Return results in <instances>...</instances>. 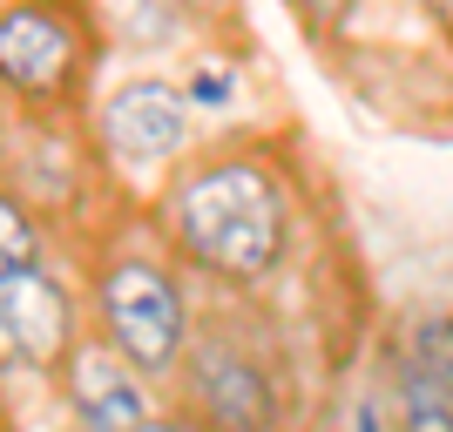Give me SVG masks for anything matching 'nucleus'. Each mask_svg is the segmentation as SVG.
<instances>
[{
  "label": "nucleus",
  "instance_id": "1",
  "mask_svg": "<svg viewBox=\"0 0 453 432\" xmlns=\"http://www.w3.org/2000/svg\"><path fill=\"white\" fill-rule=\"evenodd\" d=\"M163 224H170V244L189 263H203V270H217L230 284H257L284 257L291 209H284V183L265 155L224 149V155L189 163L170 183Z\"/></svg>",
  "mask_w": 453,
  "mask_h": 432
},
{
  "label": "nucleus",
  "instance_id": "2",
  "mask_svg": "<svg viewBox=\"0 0 453 432\" xmlns=\"http://www.w3.org/2000/svg\"><path fill=\"white\" fill-rule=\"evenodd\" d=\"M102 20L88 0H7L0 7V81L35 122H81L102 68Z\"/></svg>",
  "mask_w": 453,
  "mask_h": 432
},
{
  "label": "nucleus",
  "instance_id": "3",
  "mask_svg": "<svg viewBox=\"0 0 453 432\" xmlns=\"http://www.w3.org/2000/svg\"><path fill=\"white\" fill-rule=\"evenodd\" d=\"M95 311H102V338L129 358L142 378L170 372L183 358V291L170 284V270L156 257H115L95 277Z\"/></svg>",
  "mask_w": 453,
  "mask_h": 432
},
{
  "label": "nucleus",
  "instance_id": "4",
  "mask_svg": "<svg viewBox=\"0 0 453 432\" xmlns=\"http://www.w3.org/2000/svg\"><path fill=\"white\" fill-rule=\"evenodd\" d=\"M189 88L163 75H135L102 102V149L122 163V170H156L170 155L189 149Z\"/></svg>",
  "mask_w": 453,
  "mask_h": 432
},
{
  "label": "nucleus",
  "instance_id": "5",
  "mask_svg": "<svg viewBox=\"0 0 453 432\" xmlns=\"http://www.w3.org/2000/svg\"><path fill=\"white\" fill-rule=\"evenodd\" d=\"M0 324H7V352L27 358L35 372H55L75 358V331H68V298L48 270H0Z\"/></svg>",
  "mask_w": 453,
  "mask_h": 432
},
{
  "label": "nucleus",
  "instance_id": "6",
  "mask_svg": "<svg viewBox=\"0 0 453 432\" xmlns=\"http://www.w3.org/2000/svg\"><path fill=\"white\" fill-rule=\"evenodd\" d=\"M61 378H68V405L81 413L88 432H135L150 419V392L115 345H75Z\"/></svg>",
  "mask_w": 453,
  "mask_h": 432
},
{
  "label": "nucleus",
  "instance_id": "7",
  "mask_svg": "<svg viewBox=\"0 0 453 432\" xmlns=\"http://www.w3.org/2000/svg\"><path fill=\"white\" fill-rule=\"evenodd\" d=\"M189 385H196V405L217 432H271V385L257 378V365L244 352L196 345L189 352Z\"/></svg>",
  "mask_w": 453,
  "mask_h": 432
},
{
  "label": "nucleus",
  "instance_id": "8",
  "mask_svg": "<svg viewBox=\"0 0 453 432\" xmlns=\"http://www.w3.org/2000/svg\"><path fill=\"white\" fill-rule=\"evenodd\" d=\"M399 405H406V432H453V385L434 372H406L399 378Z\"/></svg>",
  "mask_w": 453,
  "mask_h": 432
},
{
  "label": "nucleus",
  "instance_id": "9",
  "mask_svg": "<svg viewBox=\"0 0 453 432\" xmlns=\"http://www.w3.org/2000/svg\"><path fill=\"white\" fill-rule=\"evenodd\" d=\"M0 270H35V216L14 189L0 203Z\"/></svg>",
  "mask_w": 453,
  "mask_h": 432
},
{
  "label": "nucleus",
  "instance_id": "10",
  "mask_svg": "<svg viewBox=\"0 0 453 432\" xmlns=\"http://www.w3.org/2000/svg\"><path fill=\"white\" fill-rule=\"evenodd\" d=\"M413 365L453 385V318H426V324L413 331Z\"/></svg>",
  "mask_w": 453,
  "mask_h": 432
},
{
  "label": "nucleus",
  "instance_id": "11",
  "mask_svg": "<svg viewBox=\"0 0 453 432\" xmlns=\"http://www.w3.org/2000/svg\"><path fill=\"white\" fill-rule=\"evenodd\" d=\"M230 95H237L230 68H217V61H196V68H189V102H196V109H230Z\"/></svg>",
  "mask_w": 453,
  "mask_h": 432
},
{
  "label": "nucleus",
  "instance_id": "12",
  "mask_svg": "<svg viewBox=\"0 0 453 432\" xmlns=\"http://www.w3.org/2000/svg\"><path fill=\"white\" fill-rule=\"evenodd\" d=\"M284 7H291V20L304 34H332V20L352 14V0H284Z\"/></svg>",
  "mask_w": 453,
  "mask_h": 432
},
{
  "label": "nucleus",
  "instance_id": "13",
  "mask_svg": "<svg viewBox=\"0 0 453 432\" xmlns=\"http://www.w3.org/2000/svg\"><path fill=\"white\" fill-rule=\"evenodd\" d=\"M419 14H426V20L440 27V34L453 41V0H419Z\"/></svg>",
  "mask_w": 453,
  "mask_h": 432
},
{
  "label": "nucleus",
  "instance_id": "14",
  "mask_svg": "<svg viewBox=\"0 0 453 432\" xmlns=\"http://www.w3.org/2000/svg\"><path fill=\"white\" fill-rule=\"evenodd\" d=\"M135 432H189V426H176V419H142Z\"/></svg>",
  "mask_w": 453,
  "mask_h": 432
},
{
  "label": "nucleus",
  "instance_id": "15",
  "mask_svg": "<svg viewBox=\"0 0 453 432\" xmlns=\"http://www.w3.org/2000/svg\"><path fill=\"white\" fill-rule=\"evenodd\" d=\"M359 432H379V419H372V413H359Z\"/></svg>",
  "mask_w": 453,
  "mask_h": 432
}]
</instances>
